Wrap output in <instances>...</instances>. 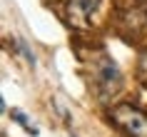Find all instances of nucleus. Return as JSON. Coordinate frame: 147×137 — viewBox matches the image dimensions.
<instances>
[{
	"instance_id": "f257e3e1",
	"label": "nucleus",
	"mask_w": 147,
	"mask_h": 137,
	"mask_svg": "<svg viewBox=\"0 0 147 137\" xmlns=\"http://www.w3.org/2000/svg\"><path fill=\"white\" fill-rule=\"evenodd\" d=\"M112 125L122 130L127 137H147V112L132 105H117L110 110Z\"/></svg>"
},
{
	"instance_id": "f03ea898",
	"label": "nucleus",
	"mask_w": 147,
	"mask_h": 137,
	"mask_svg": "<svg viewBox=\"0 0 147 137\" xmlns=\"http://www.w3.org/2000/svg\"><path fill=\"white\" fill-rule=\"evenodd\" d=\"M120 82H122V77L117 72V65L110 57H102L100 67H97V90H100V97L105 100L110 95H117Z\"/></svg>"
},
{
	"instance_id": "7ed1b4c3",
	"label": "nucleus",
	"mask_w": 147,
	"mask_h": 137,
	"mask_svg": "<svg viewBox=\"0 0 147 137\" xmlns=\"http://www.w3.org/2000/svg\"><path fill=\"white\" fill-rule=\"evenodd\" d=\"M100 0H70L67 3V13L70 20L75 25H87V20L92 18V13L97 10Z\"/></svg>"
},
{
	"instance_id": "20e7f679",
	"label": "nucleus",
	"mask_w": 147,
	"mask_h": 137,
	"mask_svg": "<svg viewBox=\"0 0 147 137\" xmlns=\"http://www.w3.org/2000/svg\"><path fill=\"white\" fill-rule=\"evenodd\" d=\"M10 117H13V120H15L18 125H23V127L28 130V135H32V137L38 135V127H35V125H32V122L28 120V117H25V112H23V110H18V107H13V110H10Z\"/></svg>"
},
{
	"instance_id": "39448f33",
	"label": "nucleus",
	"mask_w": 147,
	"mask_h": 137,
	"mask_svg": "<svg viewBox=\"0 0 147 137\" xmlns=\"http://www.w3.org/2000/svg\"><path fill=\"white\" fill-rule=\"evenodd\" d=\"M140 72H142V80L147 82V53L142 55V60H140Z\"/></svg>"
}]
</instances>
